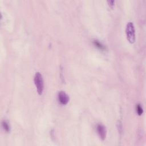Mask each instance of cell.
Returning <instances> with one entry per match:
<instances>
[{
  "instance_id": "6da1fadb",
  "label": "cell",
  "mask_w": 146,
  "mask_h": 146,
  "mask_svg": "<svg viewBox=\"0 0 146 146\" xmlns=\"http://www.w3.org/2000/svg\"><path fill=\"white\" fill-rule=\"evenodd\" d=\"M125 33L128 40L131 43H134L135 40V30L132 22H129L127 24Z\"/></svg>"
},
{
  "instance_id": "7a4b0ae2",
  "label": "cell",
  "mask_w": 146,
  "mask_h": 146,
  "mask_svg": "<svg viewBox=\"0 0 146 146\" xmlns=\"http://www.w3.org/2000/svg\"><path fill=\"white\" fill-rule=\"evenodd\" d=\"M34 83L36 86L37 92L39 95H41L44 89V83L42 74L37 72L35 73L34 76Z\"/></svg>"
},
{
  "instance_id": "3957f363",
  "label": "cell",
  "mask_w": 146,
  "mask_h": 146,
  "mask_svg": "<svg viewBox=\"0 0 146 146\" xmlns=\"http://www.w3.org/2000/svg\"><path fill=\"white\" fill-rule=\"evenodd\" d=\"M58 98L59 102L62 104H66L69 100V97L68 95L64 91H60L58 95Z\"/></svg>"
},
{
  "instance_id": "277c9868",
  "label": "cell",
  "mask_w": 146,
  "mask_h": 146,
  "mask_svg": "<svg viewBox=\"0 0 146 146\" xmlns=\"http://www.w3.org/2000/svg\"><path fill=\"white\" fill-rule=\"evenodd\" d=\"M97 131L100 137L102 140H104L106 136V132H107L106 127L103 125L99 124L97 126Z\"/></svg>"
},
{
  "instance_id": "5b68a950",
  "label": "cell",
  "mask_w": 146,
  "mask_h": 146,
  "mask_svg": "<svg viewBox=\"0 0 146 146\" xmlns=\"http://www.w3.org/2000/svg\"><path fill=\"white\" fill-rule=\"evenodd\" d=\"M2 125L4 130H5L6 132H9L10 131V125H9V123L3 120L2 122Z\"/></svg>"
},
{
  "instance_id": "8992f818",
  "label": "cell",
  "mask_w": 146,
  "mask_h": 146,
  "mask_svg": "<svg viewBox=\"0 0 146 146\" xmlns=\"http://www.w3.org/2000/svg\"><path fill=\"white\" fill-rule=\"evenodd\" d=\"M94 45H95L96 47H98L99 48H100V49H101V50H104V49L105 48L104 46L102 44V43H100V42H99V41L97 40H95L94 41Z\"/></svg>"
},
{
  "instance_id": "52a82bcc",
  "label": "cell",
  "mask_w": 146,
  "mask_h": 146,
  "mask_svg": "<svg viewBox=\"0 0 146 146\" xmlns=\"http://www.w3.org/2000/svg\"><path fill=\"white\" fill-rule=\"evenodd\" d=\"M136 113L139 115H141L143 112V108L141 106L140 104H136Z\"/></svg>"
}]
</instances>
